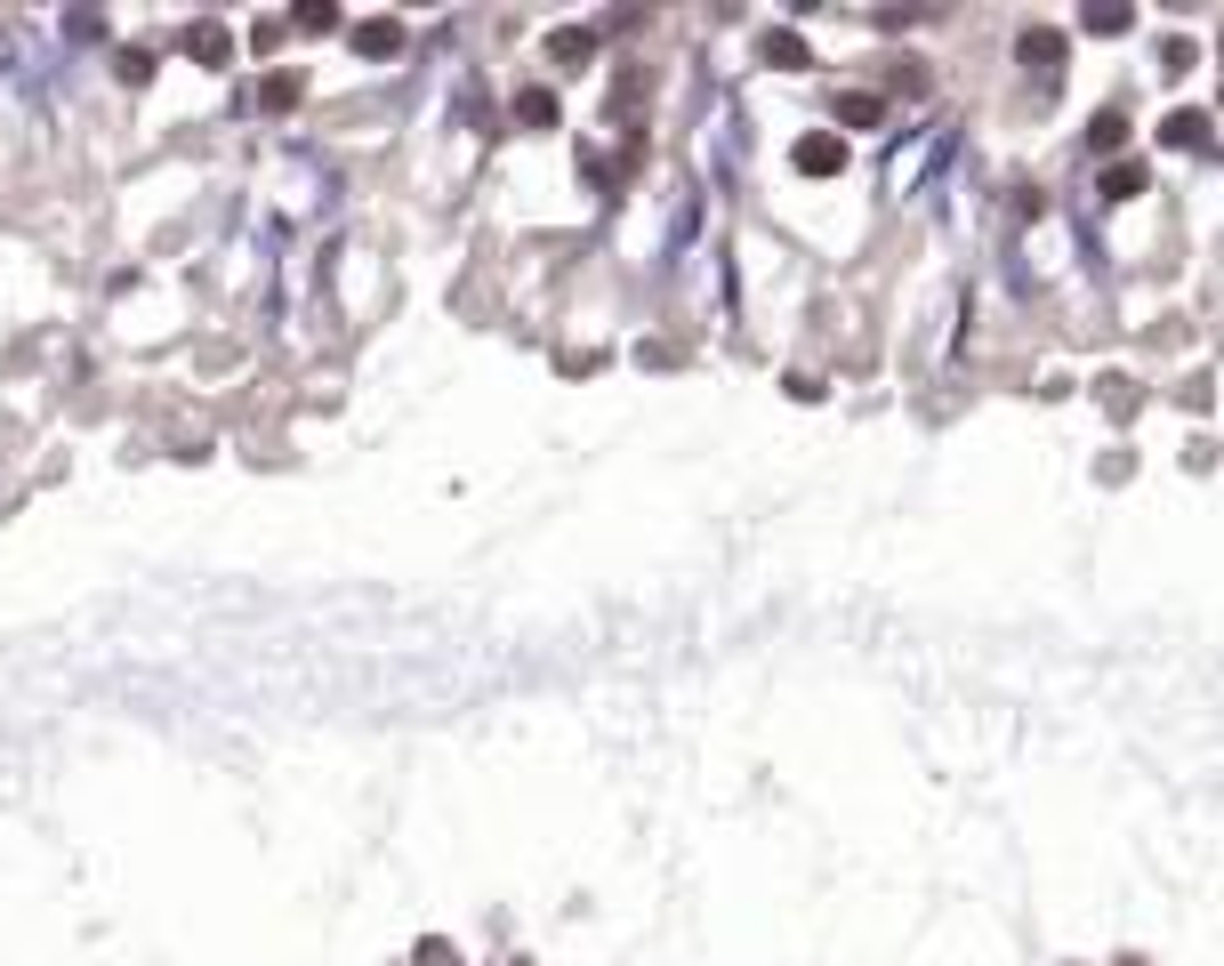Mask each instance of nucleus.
Instances as JSON below:
<instances>
[{"mask_svg": "<svg viewBox=\"0 0 1224 966\" xmlns=\"http://www.w3.org/2000/svg\"><path fill=\"white\" fill-rule=\"evenodd\" d=\"M839 161H846V137H806V146H798V170H806V178H830Z\"/></svg>", "mask_w": 1224, "mask_h": 966, "instance_id": "obj_1", "label": "nucleus"}, {"mask_svg": "<svg viewBox=\"0 0 1224 966\" xmlns=\"http://www.w3.org/2000/svg\"><path fill=\"white\" fill-rule=\"evenodd\" d=\"M355 40H363L371 57H387V49H403V25H387V16H379V25H363Z\"/></svg>", "mask_w": 1224, "mask_h": 966, "instance_id": "obj_2", "label": "nucleus"}, {"mask_svg": "<svg viewBox=\"0 0 1224 966\" xmlns=\"http://www.w3.org/2000/svg\"><path fill=\"white\" fill-rule=\"evenodd\" d=\"M1024 57H1031L1039 73H1055V57H1064V40H1055V33H1031V40H1024Z\"/></svg>", "mask_w": 1224, "mask_h": 966, "instance_id": "obj_3", "label": "nucleus"}, {"mask_svg": "<svg viewBox=\"0 0 1224 966\" xmlns=\"http://www.w3.org/2000/svg\"><path fill=\"white\" fill-rule=\"evenodd\" d=\"M516 113H524V121H548V113H556V97H548V89H524Z\"/></svg>", "mask_w": 1224, "mask_h": 966, "instance_id": "obj_4", "label": "nucleus"}, {"mask_svg": "<svg viewBox=\"0 0 1224 966\" xmlns=\"http://www.w3.org/2000/svg\"><path fill=\"white\" fill-rule=\"evenodd\" d=\"M766 57H773V65H806V49H798L790 33H773V40H766Z\"/></svg>", "mask_w": 1224, "mask_h": 966, "instance_id": "obj_5", "label": "nucleus"}, {"mask_svg": "<svg viewBox=\"0 0 1224 966\" xmlns=\"http://www.w3.org/2000/svg\"><path fill=\"white\" fill-rule=\"evenodd\" d=\"M1200 130H1209L1200 113H1176V121H1168V137H1176V146H1200Z\"/></svg>", "mask_w": 1224, "mask_h": 966, "instance_id": "obj_6", "label": "nucleus"}, {"mask_svg": "<svg viewBox=\"0 0 1224 966\" xmlns=\"http://www.w3.org/2000/svg\"><path fill=\"white\" fill-rule=\"evenodd\" d=\"M186 49H194V57H227V33L201 25V33H186Z\"/></svg>", "mask_w": 1224, "mask_h": 966, "instance_id": "obj_7", "label": "nucleus"}, {"mask_svg": "<svg viewBox=\"0 0 1224 966\" xmlns=\"http://www.w3.org/2000/svg\"><path fill=\"white\" fill-rule=\"evenodd\" d=\"M1088 33H1128V9H1088Z\"/></svg>", "mask_w": 1224, "mask_h": 966, "instance_id": "obj_8", "label": "nucleus"}]
</instances>
